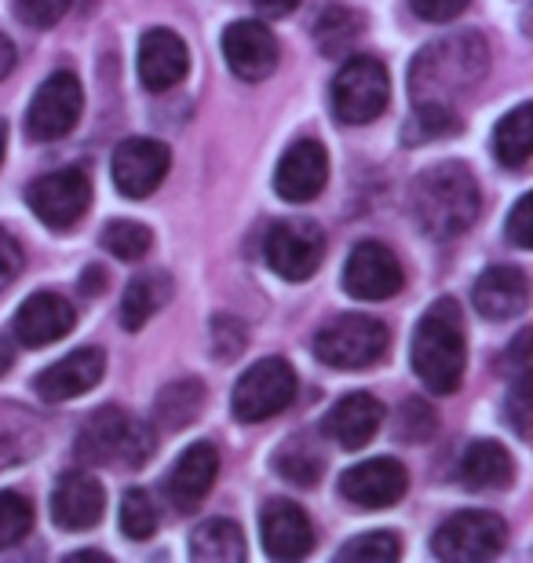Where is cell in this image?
<instances>
[{
    "mask_svg": "<svg viewBox=\"0 0 533 563\" xmlns=\"http://www.w3.org/2000/svg\"><path fill=\"white\" fill-rule=\"evenodd\" d=\"M486 70H490V48L482 33L468 30L427 44L410 70L413 107H453L482 81Z\"/></svg>",
    "mask_w": 533,
    "mask_h": 563,
    "instance_id": "1",
    "label": "cell"
},
{
    "mask_svg": "<svg viewBox=\"0 0 533 563\" xmlns=\"http://www.w3.org/2000/svg\"><path fill=\"white\" fill-rule=\"evenodd\" d=\"M482 195L471 168L460 162H438L413 179V220L431 242L457 239L479 220Z\"/></svg>",
    "mask_w": 533,
    "mask_h": 563,
    "instance_id": "2",
    "label": "cell"
},
{
    "mask_svg": "<svg viewBox=\"0 0 533 563\" xmlns=\"http://www.w3.org/2000/svg\"><path fill=\"white\" fill-rule=\"evenodd\" d=\"M413 374L431 396H453L464 380V366H468V341H464V314L457 300L438 297L421 314L410 347Z\"/></svg>",
    "mask_w": 533,
    "mask_h": 563,
    "instance_id": "3",
    "label": "cell"
},
{
    "mask_svg": "<svg viewBox=\"0 0 533 563\" xmlns=\"http://www.w3.org/2000/svg\"><path fill=\"white\" fill-rule=\"evenodd\" d=\"M154 454L151 428L132 421L129 413L118 407H103L85 421L81 435H77V457L85 465H129L140 468L146 457Z\"/></svg>",
    "mask_w": 533,
    "mask_h": 563,
    "instance_id": "4",
    "label": "cell"
},
{
    "mask_svg": "<svg viewBox=\"0 0 533 563\" xmlns=\"http://www.w3.org/2000/svg\"><path fill=\"white\" fill-rule=\"evenodd\" d=\"M391 347V330L373 314H340L314 336V358L333 369H369Z\"/></svg>",
    "mask_w": 533,
    "mask_h": 563,
    "instance_id": "5",
    "label": "cell"
},
{
    "mask_svg": "<svg viewBox=\"0 0 533 563\" xmlns=\"http://www.w3.org/2000/svg\"><path fill=\"white\" fill-rule=\"evenodd\" d=\"M297 399V374L286 358H259L242 374V380L234 385L231 410L242 424H259L278 418L281 410L292 407Z\"/></svg>",
    "mask_w": 533,
    "mask_h": 563,
    "instance_id": "6",
    "label": "cell"
},
{
    "mask_svg": "<svg viewBox=\"0 0 533 563\" xmlns=\"http://www.w3.org/2000/svg\"><path fill=\"white\" fill-rule=\"evenodd\" d=\"M508 545V523L497 512L468 509L453 512L431 538V553L446 563H486Z\"/></svg>",
    "mask_w": 533,
    "mask_h": 563,
    "instance_id": "7",
    "label": "cell"
},
{
    "mask_svg": "<svg viewBox=\"0 0 533 563\" xmlns=\"http://www.w3.org/2000/svg\"><path fill=\"white\" fill-rule=\"evenodd\" d=\"M388 70L377 59H369V55L347 59L333 77V114L344 125H369V121H377L388 110Z\"/></svg>",
    "mask_w": 533,
    "mask_h": 563,
    "instance_id": "8",
    "label": "cell"
},
{
    "mask_svg": "<svg viewBox=\"0 0 533 563\" xmlns=\"http://www.w3.org/2000/svg\"><path fill=\"white\" fill-rule=\"evenodd\" d=\"M85 110V88L70 70H55L48 81L37 88L26 110V132L37 143H55L70 136Z\"/></svg>",
    "mask_w": 533,
    "mask_h": 563,
    "instance_id": "9",
    "label": "cell"
},
{
    "mask_svg": "<svg viewBox=\"0 0 533 563\" xmlns=\"http://www.w3.org/2000/svg\"><path fill=\"white\" fill-rule=\"evenodd\" d=\"M26 206L37 212L44 228L66 231L74 223H81L88 206H92V179L74 165L55 168V173L33 179L26 190Z\"/></svg>",
    "mask_w": 533,
    "mask_h": 563,
    "instance_id": "10",
    "label": "cell"
},
{
    "mask_svg": "<svg viewBox=\"0 0 533 563\" xmlns=\"http://www.w3.org/2000/svg\"><path fill=\"white\" fill-rule=\"evenodd\" d=\"M264 256L286 282H308L322 267L325 234L311 220H278L264 242Z\"/></svg>",
    "mask_w": 533,
    "mask_h": 563,
    "instance_id": "11",
    "label": "cell"
},
{
    "mask_svg": "<svg viewBox=\"0 0 533 563\" xmlns=\"http://www.w3.org/2000/svg\"><path fill=\"white\" fill-rule=\"evenodd\" d=\"M406 286V272L388 245L377 239L358 242L347 253L344 264V289L355 300H391Z\"/></svg>",
    "mask_w": 533,
    "mask_h": 563,
    "instance_id": "12",
    "label": "cell"
},
{
    "mask_svg": "<svg viewBox=\"0 0 533 563\" xmlns=\"http://www.w3.org/2000/svg\"><path fill=\"white\" fill-rule=\"evenodd\" d=\"M168 165H173V154H168V146L162 140L132 136L113 151V162H110L113 187H118V195L124 198H146L162 187V179L168 176Z\"/></svg>",
    "mask_w": 533,
    "mask_h": 563,
    "instance_id": "13",
    "label": "cell"
},
{
    "mask_svg": "<svg viewBox=\"0 0 533 563\" xmlns=\"http://www.w3.org/2000/svg\"><path fill=\"white\" fill-rule=\"evenodd\" d=\"M406 487H410V476H406L402 461L395 457H369L340 476V498L369 512L391 509L395 501H402Z\"/></svg>",
    "mask_w": 533,
    "mask_h": 563,
    "instance_id": "14",
    "label": "cell"
},
{
    "mask_svg": "<svg viewBox=\"0 0 533 563\" xmlns=\"http://www.w3.org/2000/svg\"><path fill=\"white\" fill-rule=\"evenodd\" d=\"M223 59L242 81H264L278 66V41L264 22L242 19L223 30Z\"/></svg>",
    "mask_w": 533,
    "mask_h": 563,
    "instance_id": "15",
    "label": "cell"
},
{
    "mask_svg": "<svg viewBox=\"0 0 533 563\" xmlns=\"http://www.w3.org/2000/svg\"><path fill=\"white\" fill-rule=\"evenodd\" d=\"M135 70H140L146 92H168V88H176L190 70V52L184 37L165 26L146 30L140 52H135Z\"/></svg>",
    "mask_w": 533,
    "mask_h": 563,
    "instance_id": "16",
    "label": "cell"
},
{
    "mask_svg": "<svg viewBox=\"0 0 533 563\" xmlns=\"http://www.w3.org/2000/svg\"><path fill=\"white\" fill-rule=\"evenodd\" d=\"M259 542L270 560H300L314 549V527L311 516L286 498H275L259 512Z\"/></svg>",
    "mask_w": 533,
    "mask_h": 563,
    "instance_id": "17",
    "label": "cell"
},
{
    "mask_svg": "<svg viewBox=\"0 0 533 563\" xmlns=\"http://www.w3.org/2000/svg\"><path fill=\"white\" fill-rule=\"evenodd\" d=\"M215 476H220V450L206 443V439H198V443H190L184 454L176 457L173 472H168V479H165L168 501H173L179 512H195L215 487Z\"/></svg>",
    "mask_w": 533,
    "mask_h": 563,
    "instance_id": "18",
    "label": "cell"
},
{
    "mask_svg": "<svg viewBox=\"0 0 533 563\" xmlns=\"http://www.w3.org/2000/svg\"><path fill=\"white\" fill-rule=\"evenodd\" d=\"M329 179V154L319 140H300L292 143L286 154H281V162L275 168V190L278 198L292 201V206H300V201H314L322 195Z\"/></svg>",
    "mask_w": 533,
    "mask_h": 563,
    "instance_id": "19",
    "label": "cell"
},
{
    "mask_svg": "<svg viewBox=\"0 0 533 563\" xmlns=\"http://www.w3.org/2000/svg\"><path fill=\"white\" fill-rule=\"evenodd\" d=\"M107 355L99 347H77L59 363H52L48 369H41L33 377V388L44 402H66V399H81L85 391H92L103 380Z\"/></svg>",
    "mask_w": 533,
    "mask_h": 563,
    "instance_id": "20",
    "label": "cell"
},
{
    "mask_svg": "<svg viewBox=\"0 0 533 563\" xmlns=\"http://www.w3.org/2000/svg\"><path fill=\"white\" fill-rule=\"evenodd\" d=\"M107 490L88 472H63L52 490V520L63 531H88L103 520Z\"/></svg>",
    "mask_w": 533,
    "mask_h": 563,
    "instance_id": "21",
    "label": "cell"
},
{
    "mask_svg": "<svg viewBox=\"0 0 533 563\" xmlns=\"http://www.w3.org/2000/svg\"><path fill=\"white\" fill-rule=\"evenodd\" d=\"M77 311L74 303L59 297V292H33L22 300V308L15 311V336L26 347H48L55 341H63L66 333H74Z\"/></svg>",
    "mask_w": 533,
    "mask_h": 563,
    "instance_id": "22",
    "label": "cell"
},
{
    "mask_svg": "<svg viewBox=\"0 0 533 563\" xmlns=\"http://www.w3.org/2000/svg\"><path fill=\"white\" fill-rule=\"evenodd\" d=\"M380 424H384V407L369 391H351V396H344L325 413V435L340 450L369 446V439L380 432Z\"/></svg>",
    "mask_w": 533,
    "mask_h": 563,
    "instance_id": "23",
    "label": "cell"
},
{
    "mask_svg": "<svg viewBox=\"0 0 533 563\" xmlns=\"http://www.w3.org/2000/svg\"><path fill=\"white\" fill-rule=\"evenodd\" d=\"M475 308L479 314L493 322H504V319H515L519 311H526V300H530V282L526 272L519 267H486V272L475 278Z\"/></svg>",
    "mask_w": 533,
    "mask_h": 563,
    "instance_id": "24",
    "label": "cell"
},
{
    "mask_svg": "<svg viewBox=\"0 0 533 563\" xmlns=\"http://www.w3.org/2000/svg\"><path fill=\"white\" fill-rule=\"evenodd\" d=\"M515 476L512 454L493 439H475L460 457V483L468 490H501Z\"/></svg>",
    "mask_w": 533,
    "mask_h": 563,
    "instance_id": "25",
    "label": "cell"
},
{
    "mask_svg": "<svg viewBox=\"0 0 533 563\" xmlns=\"http://www.w3.org/2000/svg\"><path fill=\"white\" fill-rule=\"evenodd\" d=\"M168 300H173V278H168L165 272L135 275L129 282V289H124V300H121V325L129 333H140Z\"/></svg>",
    "mask_w": 533,
    "mask_h": 563,
    "instance_id": "26",
    "label": "cell"
},
{
    "mask_svg": "<svg viewBox=\"0 0 533 563\" xmlns=\"http://www.w3.org/2000/svg\"><path fill=\"white\" fill-rule=\"evenodd\" d=\"M190 560L198 563H242L245 534L234 520H206L190 534Z\"/></svg>",
    "mask_w": 533,
    "mask_h": 563,
    "instance_id": "27",
    "label": "cell"
},
{
    "mask_svg": "<svg viewBox=\"0 0 533 563\" xmlns=\"http://www.w3.org/2000/svg\"><path fill=\"white\" fill-rule=\"evenodd\" d=\"M201 402H206V388L201 380L187 377V380H173V385L162 388V396L154 399V424L162 432H179L201 413Z\"/></svg>",
    "mask_w": 533,
    "mask_h": 563,
    "instance_id": "28",
    "label": "cell"
},
{
    "mask_svg": "<svg viewBox=\"0 0 533 563\" xmlns=\"http://www.w3.org/2000/svg\"><path fill=\"white\" fill-rule=\"evenodd\" d=\"M366 33V15L347 4L325 8L319 22H314V44L322 55H344L355 48V41Z\"/></svg>",
    "mask_w": 533,
    "mask_h": 563,
    "instance_id": "29",
    "label": "cell"
},
{
    "mask_svg": "<svg viewBox=\"0 0 533 563\" xmlns=\"http://www.w3.org/2000/svg\"><path fill=\"white\" fill-rule=\"evenodd\" d=\"M493 154L508 168H523L533 154V125H530V103H519L512 114H504L493 129Z\"/></svg>",
    "mask_w": 533,
    "mask_h": 563,
    "instance_id": "30",
    "label": "cell"
},
{
    "mask_svg": "<svg viewBox=\"0 0 533 563\" xmlns=\"http://www.w3.org/2000/svg\"><path fill=\"white\" fill-rule=\"evenodd\" d=\"M402 556V542L391 531H366L340 545L336 560L344 563H395Z\"/></svg>",
    "mask_w": 533,
    "mask_h": 563,
    "instance_id": "31",
    "label": "cell"
},
{
    "mask_svg": "<svg viewBox=\"0 0 533 563\" xmlns=\"http://www.w3.org/2000/svg\"><path fill=\"white\" fill-rule=\"evenodd\" d=\"M157 523H162V516H157V505H154L151 494H146L143 487L124 490V498H121V531L129 534L132 542H146V538L157 531Z\"/></svg>",
    "mask_w": 533,
    "mask_h": 563,
    "instance_id": "32",
    "label": "cell"
},
{
    "mask_svg": "<svg viewBox=\"0 0 533 563\" xmlns=\"http://www.w3.org/2000/svg\"><path fill=\"white\" fill-rule=\"evenodd\" d=\"M103 245L118 261H143L154 245V234L135 220H113L103 228Z\"/></svg>",
    "mask_w": 533,
    "mask_h": 563,
    "instance_id": "33",
    "label": "cell"
},
{
    "mask_svg": "<svg viewBox=\"0 0 533 563\" xmlns=\"http://www.w3.org/2000/svg\"><path fill=\"white\" fill-rule=\"evenodd\" d=\"M460 118L453 107H413V118L406 125V143H427L442 136H457Z\"/></svg>",
    "mask_w": 533,
    "mask_h": 563,
    "instance_id": "34",
    "label": "cell"
},
{
    "mask_svg": "<svg viewBox=\"0 0 533 563\" xmlns=\"http://www.w3.org/2000/svg\"><path fill=\"white\" fill-rule=\"evenodd\" d=\"M275 468L281 472V479L292 487H314L322 476V457L314 454L308 443H286L281 454L275 457Z\"/></svg>",
    "mask_w": 533,
    "mask_h": 563,
    "instance_id": "35",
    "label": "cell"
},
{
    "mask_svg": "<svg viewBox=\"0 0 533 563\" xmlns=\"http://www.w3.org/2000/svg\"><path fill=\"white\" fill-rule=\"evenodd\" d=\"M33 527V505L19 490H0V549L19 545Z\"/></svg>",
    "mask_w": 533,
    "mask_h": 563,
    "instance_id": "36",
    "label": "cell"
},
{
    "mask_svg": "<svg viewBox=\"0 0 533 563\" xmlns=\"http://www.w3.org/2000/svg\"><path fill=\"white\" fill-rule=\"evenodd\" d=\"M209 330H212V352L220 363H234V358L245 352L248 333L242 319H234V314H215Z\"/></svg>",
    "mask_w": 533,
    "mask_h": 563,
    "instance_id": "37",
    "label": "cell"
},
{
    "mask_svg": "<svg viewBox=\"0 0 533 563\" xmlns=\"http://www.w3.org/2000/svg\"><path fill=\"white\" fill-rule=\"evenodd\" d=\"M74 0H15V19L30 30H48L55 26Z\"/></svg>",
    "mask_w": 533,
    "mask_h": 563,
    "instance_id": "38",
    "label": "cell"
},
{
    "mask_svg": "<svg viewBox=\"0 0 533 563\" xmlns=\"http://www.w3.org/2000/svg\"><path fill=\"white\" fill-rule=\"evenodd\" d=\"M431 432H435V410H431L424 399H406L399 410V439L424 443Z\"/></svg>",
    "mask_w": 533,
    "mask_h": 563,
    "instance_id": "39",
    "label": "cell"
},
{
    "mask_svg": "<svg viewBox=\"0 0 533 563\" xmlns=\"http://www.w3.org/2000/svg\"><path fill=\"white\" fill-rule=\"evenodd\" d=\"M471 0H410L413 15L424 22H453Z\"/></svg>",
    "mask_w": 533,
    "mask_h": 563,
    "instance_id": "40",
    "label": "cell"
},
{
    "mask_svg": "<svg viewBox=\"0 0 533 563\" xmlns=\"http://www.w3.org/2000/svg\"><path fill=\"white\" fill-rule=\"evenodd\" d=\"M22 264H26V256H22V250H19V242L11 239V234L0 228V292H4L11 282L19 278V272H22Z\"/></svg>",
    "mask_w": 533,
    "mask_h": 563,
    "instance_id": "41",
    "label": "cell"
},
{
    "mask_svg": "<svg viewBox=\"0 0 533 563\" xmlns=\"http://www.w3.org/2000/svg\"><path fill=\"white\" fill-rule=\"evenodd\" d=\"M508 239H512L519 250H530L533 245V212H530V195L515 201L512 217H508Z\"/></svg>",
    "mask_w": 533,
    "mask_h": 563,
    "instance_id": "42",
    "label": "cell"
},
{
    "mask_svg": "<svg viewBox=\"0 0 533 563\" xmlns=\"http://www.w3.org/2000/svg\"><path fill=\"white\" fill-rule=\"evenodd\" d=\"M530 374L526 377H515V388H512V399H508V421H512V428L519 432V439H526L530 435V428H526V418H530Z\"/></svg>",
    "mask_w": 533,
    "mask_h": 563,
    "instance_id": "43",
    "label": "cell"
},
{
    "mask_svg": "<svg viewBox=\"0 0 533 563\" xmlns=\"http://www.w3.org/2000/svg\"><path fill=\"white\" fill-rule=\"evenodd\" d=\"M526 347H530V333L523 330L512 341V347H508V366L515 369V377H526L530 374V355H526Z\"/></svg>",
    "mask_w": 533,
    "mask_h": 563,
    "instance_id": "44",
    "label": "cell"
},
{
    "mask_svg": "<svg viewBox=\"0 0 533 563\" xmlns=\"http://www.w3.org/2000/svg\"><path fill=\"white\" fill-rule=\"evenodd\" d=\"M253 4L264 11V15H275L278 19V15H289V11L300 4V0H253Z\"/></svg>",
    "mask_w": 533,
    "mask_h": 563,
    "instance_id": "45",
    "label": "cell"
},
{
    "mask_svg": "<svg viewBox=\"0 0 533 563\" xmlns=\"http://www.w3.org/2000/svg\"><path fill=\"white\" fill-rule=\"evenodd\" d=\"M11 70H15V44L0 33V81H4Z\"/></svg>",
    "mask_w": 533,
    "mask_h": 563,
    "instance_id": "46",
    "label": "cell"
},
{
    "mask_svg": "<svg viewBox=\"0 0 533 563\" xmlns=\"http://www.w3.org/2000/svg\"><path fill=\"white\" fill-rule=\"evenodd\" d=\"M107 286V272L103 267H88L85 272V282H81V289L85 292H92V289H103Z\"/></svg>",
    "mask_w": 533,
    "mask_h": 563,
    "instance_id": "47",
    "label": "cell"
},
{
    "mask_svg": "<svg viewBox=\"0 0 533 563\" xmlns=\"http://www.w3.org/2000/svg\"><path fill=\"white\" fill-rule=\"evenodd\" d=\"M11 363H15V355H11V344L4 341V336H0V377L8 374Z\"/></svg>",
    "mask_w": 533,
    "mask_h": 563,
    "instance_id": "48",
    "label": "cell"
},
{
    "mask_svg": "<svg viewBox=\"0 0 533 563\" xmlns=\"http://www.w3.org/2000/svg\"><path fill=\"white\" fill-rule=\"evenodd\" d=\"M4 151H8V129H4V121H0V162H4Z\"/></svg>",
    "mask_w": 533,
    "mask_h": 563,
    "instance_id": "49",
    "label": "cell"
}]
</instances>
